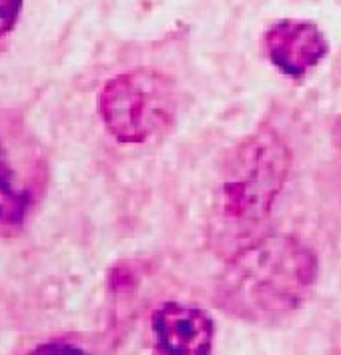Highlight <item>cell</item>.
<instances>
[{"instance_id":"cell-5","label":"cell","mask_w":341,"mask_h":355,"mask_svg":"<svg viewBox=\"0 0 341 355\" xmlns=\"http://www.w3.org/2000/svg\"><path fill=\"white\" fill-rule=\"evenodd\" d=\"M151 329L161 355H211L215 323L197 305L167 301L152 311Z\"/></svg>"},{"instance_id":"cell-9","label":"cell","mask_w":341,"mask_h":355,"mask_svg":"<svg viewBox=\"0 0 341 355\" xmlns=\"http://www.w3.org/2000/svg\"><path fill=\"white\" fill-rule=\"evenodd\" d=\"M340 131H341V121H340Z\"/></svg>"},{"instance_id":"cell-1","label":"cell","mask_w":341,"mask_h":355,"mask_svg":"<svg viewBox=\"0 0 341 355\" xmlns=\"http://www.w3.org/2000/svg\"><path fill=\"white\" fill-rule=\"evenodd\" d=\"M317 255L291 235H267L235 253L219 273L213 301L247 323H277L293 315L317 283Z\"/></svg>"},{"instance_id":"cell-6","label":"cell","mask_w":341,"mask_h":355,"mask_svg":"<svg viewBox=\"0 0 341 355\" xmlns=\"http://www.w3.org/2000/svg\"><path fill=\"white\" fill-rule=\"evenodd\" d=\"M265 51L285 76L304 78L327 56L329 44L313 22L285 19L265 33Z\"/></svg>"},{"instance_id":"cell-3","label":"cell","mask_w":341,"mask_h":355,"mask_svg":"<svg viewBox=\"0 0 341 355\" xmlns=\"http://www.w3.org/2000/svg\"><path fill=\"white\" fill-rule=\"evenodd\" d=\"M177 109L175 80L149 69L113 76L98 96V111L107 131L127 145L147 143L170 129Z\"/></svg>"},{"instance_id":"cell-8","label":"cell","mask_w":341,"mask_h":355,"mask_svg":"<svg viewBox=\"0 0 341 355\" xmlns=\"http://www.w3.org/2000/svg\"><path fill=\"white\" fill-rule=\"evenodd\" d=\"M28 355H91L85 349L75 347V345H67V343H44L38 345Z\"/></svg>"},{"instance_id":"cell-7","label":"cell","mask_w":341,"mask_h":355,"mask_svg":"<svg viewBox=\"0 0 341 355\" xmlns=\"http://www.w3.org/2000/svg\"><path fill=\"white\" fill-rule=\"evenodd\" d=\"M22 10V0H0V38H4L17 24Z\"/></svg>"},{"instance_id":"cell-4","label":"cell","mask_w":341,"mask_h":355,"mask_svg":"<svg viewBox=\"0 0 341 355\" xmlns=\"http://www.w3.org/2000/svg\"><path fill=\"white\" fill-rule=\"evenodd\" d=\"M42 161L26 139L0 125V227L19 229L42 185Z\"/></svg>"},{"instance_id":"cell-2","label":"cell","mask_w":341,"mask_h":355,"mask_svg":"<svg viewBox=\"0 0 341 355\" xmlns=\"http://www.w3.org/2000/svg\"><path fill=\"white\" fill-rule=\"evenodd\" d=\"M291 171V150L271 129H259L227 153L219 175V207L227 219H265Z\"/></svg>"}]
</instances>
